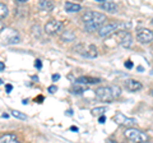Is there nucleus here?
<instances>
[{"label": "nucleus", "mask_w": 153, "mask_h": 143, "mask_svg": "<svg viewBox=\"0 0 153 143\" xmlns=\"http://www.w3.org/2000/svg\"><path fill=\"white\" fill-rule=\"evenodd\" d=\"M82 19L84 23V30L87 32H93L98 30L105 22H106V16L97 12H85L82 16Z\"/></svg>", "instance_id": "nucleus-1"}, {"label": "nucleus", "mask_w": 153, "mask_h": 143, "mask_svg": "<svg viewBox=\"0 0 153 143\" xmlns=\"http://www.w3.org/2000/svg\"><path fill=\"white\" fill-rule=\"evenodd\" d=\"M96 97L100 101L103 102H111L121 95V88L119 86H110V87H98L96 89Z\"/></svg>", "instance_id": "nucleus-2"}, {"label": "nucleus", "mask_w": 153, "mask_h": 143, "mask_svg": "<svg viewBox=\"0 0 153 143\" xmlns=\"http://www.w3.org/2000/svg\"><path fill=\"white\" fill-rule=\"evenodd\" d=\"M130 23H119V22H108L106 25H102L98 28V35L101 37H107L117 31H124L126 28H130Z\"/></svg>", "instance_id": "nucleus-3"}, {"label": "nucleus", "mask_w": 153, "mask_h": 143, "mask_svg": "<svg viewBox=\"0 0 153 143\" xmlns=\"http://www.w3.org/2000/svg\"><path fill=\"white\" fill-rule=\"evenodd\" d=\"M75 51L79 55L84 56V58H88V59H94L98 55L97 47L92 44H78L75 46Z\"/></svg>", "instance_id": "nucleus-4"}, {"label": "nucleus", "mask_w": 153, "mask_h": 143, "mask_svg": "<svg viewBox=\"0 0 153 143\" xmlns=\"http://www.w3.org/2000/svg\"><path fill=\"white\" fill-rule=\"evenodd\" d=\"M124 134H125V137L129 141H131L134 143H147L148 139H149L148 134H146V133L142 130L135 129V128H128Z\"/></svg>", "instance_id": "nucleus-5"}, {"label": "nucleus", "mask_w": 153, "mask_h": 143, "mask_svg": "<svg viewBox=\"0 0 153 143\" xmlns=\"http://www.w3.org/2000/svg\"><path fill=\"white\" fill-rule=\"evenodd\" d=\"M61 28H63V22L60 21H56V19H52L49 21L45 26V32L49 33V35H55L56 32H59Z\"/></svg>", "instance_id": "nucleus-6"}, {"label": "nucleus", "mask_w": 153, "mask_h": 143, "mask_svg": "<svg viewBox=\"0 0 153 143\" xmlns=\"http://www.w3.org/2000/svg\"><path fill=\"white\" fill-rule=\"evenodd\" d=\"M137 37H138V41L142 42V44H149V42H152L153 33L148 28H142V30L138 31Z\"/></svg>", "instance_id": "nucleus-7"}, {"label": "nucleus", "mask_w": 153, "mask_h": 143, "mask_svg": "<svg viewBox=\"0 0 153 143\" xmlns=\"http://www.w3.org/2000/svg\"><path fill=\"white\" fill-rule=\"evenodd\" d=\"M114 121L117 123L119 125H126V127H130V125H134V124H137V120L133 118H128L125 116L124 114L119 112L116 115L114 116Z\"/></svg>", "instance_id": "nucleus-8"}, {"label": "nucleus", "mask_w": 153, "mask_h": 143, "mask_svg": "<svg viewBox=\"0 0 153 143\" xmlns=\"http://www.w3.org/2000/svg\"><path fill=\"white\" fill-rule=\"evenodd\" d=\"M125 87L128 91L137 92V91H139V89H142V83L137 79H128L125 82Z\"/></svg>", "instance_id": "nucleus-9"}, {"label": "nucleus", "mask_w": 153, "mask_h": 143, "mask_svg": "<svg viewBox=\"0 0 153 143\" xmlns=\"http://www.w3.org/2000/svg\"><path fill=\"white\" fill-rule=\"evenodd\" d=\"M0 143H22V142L18 139L16 134L7 133V134H3L0 137Z\"/></svg>", "instance_id": "nucleus-10"}, {"label": "nucleus", "mask_w": 153, "mask_h": 143, "mask_svg": "<svg viewBox=\"0 0 153 143\" xmlns=\"http://www.w3.org/2000/svg\"><path fill=\"white\" fill-rule=\"evenodd\" d=\"M98 82H100L98 78H92V77H79V78L75 79V83L83 84V86L84 84H96Z\"/></svg>", "instance_id": "nucleus-11"}, {"label": "nucleus", "mask_w": 153, "mask_h": 143, "mask_svg": "<svg viewBox=\"0 0 153 143\" xmlns=\"http://www.w3.org/2000/svg\"><path fill=\"white\" fill-rule=\"evenodd\" d=\"M101 8L103 9V10L108 12V13H116L117 4L114 3V1H107V0H105V3L101 4Z\"/></svg>", "instance_id": "nucleus-12"}, {"label": "nucleus", "mask_w": 153, "mask_h": 143, "mask_svg": "<svg viewBox=\"0 0 153 143\" xmlns=\"http://www.w3.org/2000/svg\"><path fill=\"white\" fill-rule=\"evenodd\" d=\"M133 44V39H131V35L128 32H124L123 33V37L120 39V45L123 47H130Z\"/></svg>", "instance_id": "nucleus-13"}, {"label": "nucleus", "mask_w": 153, "mask_h": 143, "mask_svg": "<svg viewBox=\"0 0 153 143\" xmlns=\"http://www.w3.org/2000/svg\"><path fill=\"white\" fill-rule=\"evenodd\" d=\"M80 4H76V3H71V1H68L65 3V10L68 13H76L80 10Z\"/></svg>", "instance_id": "nucleus-14"}, {"label": "nucleus", "mask_w": 153, "mask_h": 143, "mask_svg": "<svg viewBox=\"0 0 153 143\" xmlns=\"http://www.w3.org/2000/svg\"><path fill=\"white\" fill-rule=\"evenodd\" d=\"M38 8L44 12H50L54 8V3L52 1H46V0H42V1L38 3Z\"/></svg>", "instance_id": "nucleus-15"}, {"label": "nucleus", "mask_w": 153, "mask_h": 143, "mask_svg": "<svg viewBox=\"0 0 153 143\" xmlns=\"http://www.w3.org/2000/svg\"><path fill=\"white\" fill-rule=\"evenodd\" d=\"M106 111H107L106 106H98V107L92 109V110H91V114H92L93 116H102Z\"/></svg>", "instance_id": "nucleus-16"}, {"label": "nucleus", "mask_w": 153, "mask_h": 143, "mask_svg": "<svg viewBox=\"0 0 153 143\" xmlns=\"http://www.w3.org/2000/svg\"><path fill=\"white\" fill-rule=\"evenodd\" d=\"M61 40L63 41H66V42H69V41H74L75 40V35L71 31H65L63 35H61Z\"/></svg>", "instance_id": "nucleus-17"}, {"label": "nucleus", "mask_w": 153, "mask_h": 143, "mask_svg": "<svg viewBox=\"0 0 153 143\" xmlns=\"http://www.w3.org/2000/svg\"><path fill=\"white\" fill-rule=\"evenodd\" d=\"M85 91V87L83 84H78V83H74L73 86V88H71V92L75 93V95H80V93H83Z\"/></svg>", "instance_id": "nucleus-18"}, {"label": "nucleus", "mask_w": 153, "mask_h": 143, "mask_svg": "<svg viewBox=\"0 0 153 143\" xmlns=\"http://www.w3.org/2000/svg\"><path fill=\"white\" fill-rule=\"evenodd\" d=\"M8 16V8L5 4L0 3V19H3V18H5Z\"/></svg>", "instance_id": "nucleus-19"}, {"label": "nucleus", "mask_w": 153, "mask_h": 143, "mask_svg": "<svg viewBox=\"0 0 153 143\" xmlns=\"http://www.w3.org/2000/svg\"><path fill=\"white\" fill-rule=\"evenodd\" d=\"M12 115L14 118L19 119V120H26V119H27V116L25 115V114L21 112V111H18V110H12Z\"/></svg>", "instance_id": "nucleus-20"}, {"label": "nucleus", "mask_w": 153, "mask_h": 143, "mask_svg": "<svg viewBox=\"0 0 153 143\" xmlns=\"http://www.w3.org/2000/svg\"><path fill=\"white\" fill-rule=\"evenodd\" d=\"M47 91H49V93H55L57 91V87L56 86H50V87L47 88Z\"/></svg>", "instance_id": "nucleus-21"}, {"label": "nucleus", "mask_w": 153, "mask_h": 143, "mask_svg": "<svg viewBox=\"0 0 153 143\" xmlns=\"http://www.w3.org/2000/svg\"><path fill=\"white\" fill-rule=\"evenodd\" d=\"M35 66H36L37 69H41V68H42V61H41L40 59H37V60L35 61Z\"/></svg>", "instance_id": "nucleus-22"}, {"label": "nucleus", "mask_w": 153, "mask_h": 143, "mask_svg": "<svg viewBox=\"0 0 153 143\" xmlns=\"http://www.w3.org/2000/svg\"><path fill=\"white\" fill-rule=\"evenodd\" d=\"M125 66H126V68H128V69H131V68H133V63H131V61H130V60H128V61H126V63H125Z\"/></svg>", "instance_id": "nucleus-23"}, {"label": "nucleus", "mask_w": 153, "mask_h": 143, "mask_svg": "<svg viewBox=\"0 0 153 143\" xmlns=\"http://www.w3.org/2000/svg\"><path fill=\"white\" fill-rule=\"evenodd\" d=\"M59 78H60V75H59V74H54V75H52V80H54V82L59 80Z\"/></svg>", "instance_id": "nucleus-24"}, {"label": "nucleus", "mask_w": 153, "mask_h": 143, "mask_svg": "<svg viewBox=\"0 0 153 143\" xmlns=\"http://www.w3.org/2000/svg\"><path fill=\"white\" fill-rule=\"evenodd\" d=\"M4 28H5V25H4V23H3L1 21H0V32H1V31L4 30Z\"/></svg>", "instance_id": "nucleus-25"}, {"label": "nucleus", "mask_w": 153, "mask_h": 143, "mask_svg": "<svg viewBox=\"0 0 153 143\" xmlns=\"http://www.w3.org/2000/svg\"><path fill=\"white\" fill-rule=\"evenodd\" d=\"M105 120H106V118H105L103 115H102V116H100V119H98V121H100V123H105Z\"/></svg>", "instance_id": "nucleus-26"}, {"label": "nucleus", "mask_w": 153, "mask_h": 143, "mask_svg": "<svg viewBox=\"0 0 153 143\" xmlns=\"http://www.w3.org/2000/svg\"><path fill=\"white\" fill-rule=\"evenodd\" d=\"M4 69H5V65H4V63H1V61H0V72L4 70Z\"/></svg>", "instance_id": "nucleus-27"}, {"label": "nucleus", "mask_w": 153, "mask_h": 143, "mask_svg": "<svg viewBox=\"0 0 153 143\" xmlns=\"http://www.w3.org/2000/svg\"><path fill=\"white\" fill-rule=\"evenodd\" d=\"M12 89H13V87H12L10 84H8V86H7V91H8V92H10Z\"/></svg>", "instance_id": "nucleus-28"}, {"label": "nucleus", "mask_w": 153, "mask_h": 143, "mask_svg": "<svg viewBox=\"0 0 153 143\" xmlns=\"http://www.w3.org/2000/svg\"><path fill=\"white\" fill-rule=\"evenodd\" d=\"M70 129H71V130H73V132H78V128H76V127H71V128H70Z\"/></svg>", "instance_id": "nucleus-29"}]
</instances>
